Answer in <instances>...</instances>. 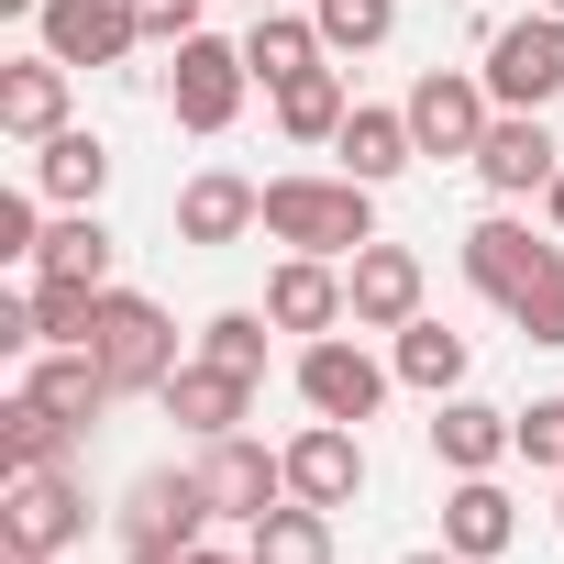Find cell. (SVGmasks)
Wrapping results in <instances>:
<instances>
[{
    "label": "cell",
    "instance_id": "cell-41",
    "mask_svg": "<svg viewBox=\"0 0 564 564\" xmlns=\"http://www.w3.org/2000/svg\"><path fill=\"white\" fill-rule=\"evenodd\" d=\"M531 12H564V0H531Z\"/></svg>",
    "mask_w": 564,
    "mask_h": 564
},
{
    "label": "cell",
    "instance_id": "cell-37",
    "mask_svg": "<svg viewBox=\"0 0 564 564\" xmlns=\"http://www.w3.org/2000/svg\"><path fill=\"white\" fill-rule=\"evenodd\" d=\"M399 564H465V553H454V542H432V553H399Z\"/></svg>",
    "mask_w": 564,
    "mask_h": 564
},
{
    "label": "cell",
    "instance_id": "cell-23",
    "mask_svg": "<svg viewBox=\"0 0 564 564\" xmlns=\"http://www.w3.org/2000/svg\"><path fill=\"white\" fill-rule=\"evenodd\" d=\"M34 188H45L56 210H100V188H111V144H100L89 122L45 133V144H34Z\"/></svg>",
    "mask_w": 564,
    "mask_h": 564
},
{
    "label": "cell",
    "instance_id": "cell-12",
    "mask_svg": "<svg viewBox=\"0 0 564 564\" xmlns=\"http://www.w3.org/2000/svg\"><path fill=\"white\" fill-rule=\"evenodd\" d=\"M34 45L56 67H122L144 34H133V0H45L34 12Z\"/></svg>",
    "mask_w": 564,
    "mask_h": 564
},
{
    "label": "cell",
    "instance_id": "cell-27",
    "mask_svg": "<svg viewBox=\"0 0 564 564\" xmlns=\"http://www.w3.org/2000/svg\"><path fill=\"white\" fill-rule=\"evenodd\" d=\"M111 221L100 210H56L45 221V243H34V276H89V289H111Z\"/></svg>",
    "mask_w": 564,
    "mask_h": 564
},
{
    "label": "cell",
    "instance_id": "cell-10",
    "mask_svg": "<svg viewBox=\"0 0 564 564\" xmlns=\"http://www.w3.org/2000/svg\"><path fill=\"white\" fill-rule=\"evenodd\" d=\"M265 322H276V333H300V344H322V333H355L344 265H333V254H276V276H265Z\"/></svg>",
    "mask_w": 564,
    "mask_h": 564
},
{
    "label": "cell",
    "instance_id": "cell-31",
    "mask_svg": "<svg viewBox=\"0 0 564 564\" xmlns=\"http://www.w3.org/2000/svg\"><path fill=\"white\" fill-rule=\"evenodd\" d=\"M311 23H322V45H333V56H366V45H388V34H399V0H311Z\"/></svg>",
    "mask_w": 564,
    "mask_h": 564
},
{
    "label": "cell",
    "instance_id": "cell-14",
    "mask_svg": "<svg viewBox=\"0 0 564 564\" xmlns=\"http://www.w3.org/2000/svg\"><path fill=\"white\" fill-rule=\"evenodd\" d=\"M553 166H564V144H553V122H542V111H498V122H487V144H476V177H487L498 199H542V188H553Z\"/></svg>",
    "mask_w": 564,
    "mask_h": 564
},
{
    "label": "cell",
    "instance_id": "cell-7",
    "mask_svg": "<svg viewBox=\"0 0 564 564\" xmlns=\"http://www.w3.org/2000/svg\"><path fill=\"white\" fill-rule=\"evenodd\" d=\"M289 377H300L311 421H355V432H366V421L388 410V388H399V366H377V355H366V344H344V333L300 344V366H289Z\"/></svg>",
    "mask_w": 564,
    "mask_h": 564
},
{
    "label": "cell",
    "instance_id": "cell-33",
    "mask_svg": "<svg viewBox=\"0 0 564 564\" xmlns=\"http://www.w3.org/2000/svg\"><path fill=\"white\" fill-rule=\"evenodd\" d=\"M45 188H12V199H0V265H34V243H45Z\"/></svg>",
    "mask_w": 564,
    "mask_h": 564
},
{
    "label": "cell",
    "instance_id": "cell-18",
    "mask_svg": "<svg viewBox=\"0 0 564 564\" xmlns=\"http://www.w3.org/2000/svg\"><path fill=\"white\" fill-rule=\"evenodd\" d=\"M67 78H78V67H56L45 45H34V56H12V67H0V133H12V144L67 133Z\"/></svg>",
    "mask_w": 564,
    "mask_h": 564
},
{
    "label": "cell",
    "instance_id": "cell-20",
    "mask_svg": "<svg viewBox=\"0 0 564 564\" xmlns=\"http://www.w3.org/2000/svg\"><path fill=\"white\" fill-rule=\"evenodd\" d=\"M443 542H454L465 564H498V553L520 542V509H509V487H498V476H454V487H443Z\"/></svg>",
    "mask_w": 564,
    "mask_h": 564
},
{
    "label": "cell",
    "instance_id": "cell-9",
    "mask_svg": "<svg viewBox=\"0 0 564 564\" xmlns=\"http://www.w3.org/2000/svg\"><path fill=\"white\" fill-rule=\"evenodd\" d=\"M199 487H210V509H221L232 531H254L276 498H289V454H265L254 432H210V443H199Z\"/></svg>",
    "mask_w": 564,
    "mask_h": 564
},
{
    "label": "cell",
    "instance_id": "cell-1",
    "mask_svg": "<svg viewBox=\"0 0 564 564\" xmlns=\"http://www.w3.org/2000/svg\"><path fill=\"white\" fill-rule=\"evenodd\" d=\"M265 243H289V254H333V265H355L366 243H377V188L366 177H322V166H300V177H265Z\"/></svg>",
    "mask_w": 564,
    "mask_h": 564
},
{
    "label": "cell",
    "instance_id": "cell-28",
    "mask_svg": "<svg viewBox=\"0 0 564 564\" xmlns=\"http://www.w3.org/2000/svg\"><path fill=\"white\" fill-rule=\"evenodd\" d=\"M243 553H254V564H333V509H311V498H276V509L243 531Z\"/></svg>",
    "mask_w": 564,
    "mask_h": 564
},
{
    "label": "cell",
    "instance_id": "cell-19",
    "mask_svg": "<svg viewBox=\"0 0 564 564\" xmlns=\"http://www.w3.org/2000/svg\"><path fill=\"white\" fill-rule=\"evenodd\" d=\"M254 388H265V377H232V366H210V355H199V366H177V377H166L155 399H166V421H188V432L210 443V432H243Z\"/></svg>",
    "mask_w": 564,
    "mask_h": 564
},
{
    "label": "cell",
    "instance_id": "cell-21",
    "mask_svg": "<svg viewBox=\"0 0 564 564\" xmlns=\"http://www.w3.org/2000/svg\"><path fill=\"white\" fill-rule=\"evenodd\" d=\"M243 67H254V89H289V78L333 67V45H322V23L289 0V12H254V23H243Z\"/></svg>",
    "mask_w": 564,
    "mask_h": 564
},
{
    "label": "cell",
    "instance_id": "cell-22",
    "mask_svg": "<svg viewBox=\"0 0 564 564\" xmlns=\"http://www.w3.org/2000/svg\"><path fill=\"white\" fill-rule=\"evenodd\" d=\"M333 155H344V177H366V188H388V177H410V166H421V144H410V111H377V100H355V111H344Z\"/></svg>",
    "mask_w": 564,
    "mask_h": 564
},
{
    "label": "cell",
    "instance_id": "cell-40",
    "mask_svg": "<svg viewBox=\"0 0 564 564\" xmlns=\"http://www.w3.org/2000/svg\"><path fill=\"white\" fill-rule=\"evenodd\" d=\"M243 12H289V0H243Z\"/></svg>",
    "mask_w": 564,
    "mask_h": 564
},
{
    "label": "cell",
    "instance_id": "cell-2",
    "mask_svg": "<svg viewBox=\"0 0 564 564\" xmlns=\"http://www.w3.org/2000/svg\"><path fill=\"white\" fill-rule=\"evenodd\" d=\"M89 355L122 399H155L177 377V322L144 300V289H100V322H89Z\"/></svg>",
    "mask_w": 564,
    "mask_h": 564
},
{
    "label": "cell",
    "instance_id": "cell-36",
    "mask_svg": "<svg viewBox=\"0 0 564 564\" xmlns=\"http://www.w3.org/2000/svg\"><path fill=\"white\" fill-rule=\"evenodd\" d=\"M542 210H553V232H564V166H553V188H542Z\"/></svg>",
    "mask_w": 564,
    "mask_h": 564
},
{
    "label": "cell",
    "instance_id": "cell-13",
    "mask_svg": "<svg viewBox=\"0 0 564 564\" xmlns=\"http://www.w3.org/2000/svg\"><path fill=\"white\" fill-rule=\"evenodd\" d=\"M520 454V410H487V399H432V465L443 476H498Z\"/></svg>",
    "mask_w": 564,
    "mask_h": 564
},
{
    "label": "cell",
    "instance_id": "cell-3",
    "mask_svg": "<svg viewBox=\"0 0 564 564\" xmlns=\"http://www.w3.org/2000/svg\"><path fill=\"white\" fill-rule=\"evenodd\" d=\"M210 487H199V465H144L133 487H122V509H111V531H122V553H188V542H210Z\"/></svg>",
    "mask_w": 564,
    "mask_h": 564
},
{
    "label": "cell",
    "instance_id": "cell-34",
    "mask_svg": "<svg viewBox=\"0 0 564 564\" xmlns=\"http://www.w3.org/2000/svg\"><path fill=\"white\" fill-rule=\"evenodd\" d=\"M520 465L564 476V399H531V410H520Z\"/></svg>",
    "mask_w": 564,
    "mask_h": 564
},
{
    "label": "cell",
    "instance_id": "cell-39",
    "mask_svg": "<svg viewBox=\"0 0 564 564\" xmlns=\"http://www.w3.org/2000/svg\"><path fill=\"white\" fill-rule=\"evenodd\" d=\"M12 564H67V553H12Z\"/></svg>",
    "mask_w": 564,
    "mask_h": 564
},
{
    "label": "cell",
    "instance_id": "cell-11",
    "mask_svg": "<svg viewBox=\"0 0 564 564\" xmlns=\"http://www.w3.org/2000/svg\"><path fill=\"white\" fill-rule=\"evenodd\" d=\"M276 454H289V498H311V509H355L366 498V432L355 421H311Z\"/></svg>",
    "mask_w": 564,
    "mask_h": 564
},
{
    "label": "cell",
    "instance_id": "cell-29",
    "mask_svg": "<svg viewBox=\"0 0 564 564\" xmlns=\"http://www.w3.org/2000/svg\"><path fill=\"white\" fill-rule=\"evenodd\" d=\"M265 100H276V133H289V144H333L344 111H355L344 67H311V78H289V89H265Z\"/></svg>",
    "mask_w": 564,
    "mask_h": 564
},
{
    "label": "cell",
    "instance_id": "cell-24",
    "mask_svg": "<svg viewBox=\"0 0 564 564\" xmlns=\"http://www.w3.org/2000/svg\"><path fill=\"white\" fill-rule=\"evenodd\" d=\"M78 443H89V432H78L56 399H34V388L0 399V465H12V476H23V465H67Z\"/></svg>",
    "mask_w": 564,
    "mask_h": 564
},
{
    "label": "cell",
    "instance_id": "cell-6",
    "mask_svg": "<svg viewBox=\"0 0 564 564\" xmlns=\"http://www.w3.org/2000/svg\"><path fill=\"white\" fill-rule=\"evenodd\" d=\"M399 111H410V144H421V155H454V166H476V144H487V122H498V100H487L476 67H421Z\"/></svg>",
    "mask_w": 564,
    "mask_h": 564
},
{
    "label": "cell",
    "instance_id": "cell-30",
    "mask_svg": "<svg viewBox=\"0 0 564 564\" xmlns=\"http://www.w3.org/2000/svg\"><path fill=\"white\" fill-rule=\"evenodd\" d=\"M509 322H520V344H542V355H564V243L531 265V289L509 300Z\"/></svg>",
    "mask_w": 564,
    "mask_h": 564
},
{
    "label": "cell",
    "instance_id": "cell-4",
    "mask_svg": "<svg viewBox=\"0 0 564 564\" xmlns=\"http://www.w3.org/2000/svg\"><path fill=\"white\" fill-rule=\"evenodd\" d=\"M243 89H254L243 45H221V34L166 45V111H177V133H232L243 122Z\"/></svg>",
    "mask_w": 564,
    "mask_h": 564
},
{
    "label": "cell",
    "instance_id": "cell-5",
    "mask_svg": "<svg viewBox=\"0 0 564 564\" xmlns=\"http://www.w3.org/2000/svg\"><path fill=\"white\" fill-rule=\"evenodd\" d=\"M476 78H487L498 111H553V100H564V12H520V23H498Z\"/></svg>",
    "mask_w": 564,
    "mask_h": 564
},
{
    "label": "cell",
    "instance_id": "cell-8",
    "mask_svg": "<svg viewBox=\"0 0 564 564\" xmlns=\"http://www.w3.org/2000/svg\"><path fill=\"white\" fill-rule=\"evenodd\" d=\"M0 542H12V553H67V542H89V487H78L67 465H23L12 487H0Z\"/></svg>",
    "mask_w": 564,
    "mask_h": 564
},
{
    "label": "cell",
    "instance_id": "cell-25",
    "mask_svg": "<svg viewBox=\"0 0 564 564\" xmlns=\"http://www.w3.org/2000/svg\"><path fill=\"white\" fill-rule=\"evenodd\" d=\"M388 366H399V388H421V399H454V388H465V366H476V344H465V333H443V322L421 311V322H399Z\"/></svg>",
    "mask_w": 564,
    "mask_h": 564
},
{
    "label": "cell",
    "instance_id": "cell-26",
    "mask_svg": "<svg viewBox=\"0 0 564 564\" xmlns=\"http://www.w3.org/2000/svg\"><path fill=\"white\" fill-rule=\"evenodd\" d=\"M23 388H34V399H56V410H67L78 432H89V421H100V410L122 399V388L100 377V355H89V344H45V355L23 366Z\"/></svg>",
    "mask_w": 564,
    "mask_h": 564
},
{
    "label": "cell",
    "instance_id": "cell-16",
    "mask_svg": "<svg viewBox=\"0 0 564 564\" xmlns=\"http://www.w3.org/2000/svg\"><path fill=\"white\" fill-rule=\"evenodd\" d=\"M344 300H355V333L421 322V254H410V243H366V254L344 265Z\"/></svg>",
    "mask_w": 564,
    "mask_h": 564
},
{
    "label": "cell",
    "instance_id": "cell-32",
    "mask_svg": "<svg viewBox=\"0 0 564 564\" xmlns=\"http://www.w3.org/2000/svg\"><path fill=\"white\" fill-rule=\"evenodd\" d=\"M265 333H276L265 311H210V322H199V355L232 366V377H265Z\"/></svg>",
    "mask_w": 564,
    "mask_h": 564
},
{
    "label": "cell",
    "instance_id": "cell-17",
    "mask_svg": "<svg viewBox=\"0 0 564 564\" xmlns=\"http://www.w3.org/2000/svg\"><path fill=\"white\" fill-rule=\"evenodd\" d=\"M542 254H553V243H542V232H531V221H509V210H487V221H476V232H465V289H476V300H498V311H509V300H520V289H531V265H542Z\"/></svg>",
    "mask_w": 564,
    "mask_h": 564
},
{
    "label": "cell",
    "instance_id": "cell-35",
    "mask_svg": "<svg viewBox=\"0 0 564 564\" xmlns=\"http://www.w3.org/2000/svg\"><path fill=\"white\" fill-rule=\"evenodd\" d=\"M133 34L144 45H188L199 34V0H133Z\"/></svg>",
    "mask_w": 564,
    "mask_h": 564
},
{
    "label": "cell",
    "instance_id": "cell-38",
    "mask_svg": "<svg viewBox=\"0 0 564 564\" xmlns=\"http://www.w3.org/2000/svg\"><path fill=\"white\" fill-rule=\"evenodd\" d=\"M122 564H177V553H122Z\"/></svg>",
    "mask_w": 564,
    "mask_h": 564
},
{
    "label": "cell",
    "instance_id": "cell-15",
    "mask_svg": "<svg viewBox=\"0 0 564 564\" xmlns=\"http://www.w3.org/2000/svg\"><path fill=\"white\" fill-rule=\"evenodd\" d=\"M243 232H265V188L254 177H232V166H199L188 188H177V243H243Z\"/></svg>",
    "mask_w": 564,
    "mask_h": 564
}]
</instances>
